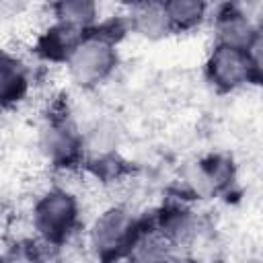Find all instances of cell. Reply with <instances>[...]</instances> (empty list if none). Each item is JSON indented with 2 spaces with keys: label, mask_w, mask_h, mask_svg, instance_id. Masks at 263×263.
Wrapping results in <instances>:
<instances>
[{
  "label": "cell",
  "mask_w": 263,
  "mask_h": 263,
  "mask_svg": "<svg viewBox=\"0 0 263 263\" xmlns=\"http://www.w3.org/2000/svg\"><path fill=\"white\" fill-rule=\"evenodd\" d=\"M117 41L103 27H92L84 33L80 45L68 62L70 80L80 88H97L103 84L117 68Z\"/></svg>",
  "instance_id": "1"
},
{
  "label": "cell",
  "mask_w": 263,
  "mask_h": 263,
  "mask_svg": "<svg viewBox=\"0 0 263 263\" xmlns=\"http://www.w3.org/2000/svg\"><path fill=\"white\" fill-rule=\"evenodd\" d=\"M80 222V205L74 193L62 187L43 191L31 210V226L37 238L62 247L76 232Z\"/></svg>",
  "instance_id": "2"
},
{
  "label": "cell",
  "mask_w": 263,
  "mask_h": 263,
  "mask_svg": "<svg viewBox=\"0 0 263 263\" xmlns=\"http://www.w3.org/2000/svg\"><path fill=\"white\" fill-rule=\"evenodd\" d=\"M140 222L123 205H109L88 228V247L99 263H117L127 257Z\"/></svg>",
  "instance_id": "3"
},
{
  "label": "cell",
  "mask_w": 263,
  "mask_h": 263,
  "mask_svg": "<svg viewBox=\"0 0 263 263\" xmlns=\"http://www.w3.org/2000/svg\"><path fill=\"white\" fill-rule=\"evenodd\" d=\"M39 152L53 168H74L84 156V136L66 111L47 113L39 129Z\"/></svg>",
  "instance_id": "4"
},
{
  "label": "cell",
  "mask_w": 263,
  "mask_h": 263,
  "mask_svg": "<svg viewBox=\"0 0 263 263\" xmlns=\"http://www.w3.org/2000/svg\"><path fill=\"white\" fill-rule=\"evenodd\" d=\"M205 78L218 92H232L251 82V66L247 49L214 43L205 60Z\"/></svg>",
  "instance_id": "5"
},
{
  "label": "cell",
  "mask_w": 263,
  "mask_h": 263,
  "mask_svg": "<svg viewBox=\"0 0 263 263\" xmlns=\"http://www.w3.org/2000/svg\"><path fill=\"white\" fill-rule=\"evenodd\" d=\"M185 183L199 197H214L234 183V164L224 154H210L193 162L185 173Z\"/></svg>",
  "instance_id": "6"
},
{
  "label": "cell",
  "mask_w": 263,
  "mask_h": 263,
  "mask_svg": "<svg viewBox=\"0 0 263 263\" xmlns=\"http://www.w3.org/2000/svg\"><path fill=\"white\" fill-rule=\"evenodd\" d=\"M86 31L64 23V21H53L51 25H47L35 39L33 43V51L37 53L39 60L49 62V64H66L70 62V58L74 55L76 47L80 45L82 37Z\"/></svg>",
  "instance_id": "7"
},
{
  "label": "cell",
  "mask_w": 263,
  "mask_h": 263,
  "mask_svg": "<svg viewBox=\"0 0 263 263\" xmlns=\"http://www.w3.org/2000/svg\"><path fill=\"white\" fill-rule=\"evenodd\" d=\"M31 92V70L29 66L8 49L2 51V66H0V101L2 107L16 109L27 101Z\"/></svg>",
  "instance_id": "8"
},
{
  "label": "cell",
  "mask_w": 263,
  "mask_h": 263,
  "mask_svg": "<svg viewBox=\"0 0 263 263\" xmlns=\"http://www.w3.org/2000/svg\"><path fill=\"white\" fill-rule=\"evenodd\" d=\"M255 31H257V27L251 23L249 14H245L240 6H236V4L218 6L216 16H214L216 43H226V45L247 49Z\"/></svg>",
  "instance_id": "9"
},
{
  "label": "cell",
  "mask_w": 263,
  "mask_h": 263,
  "mask_svg": "<svg viewBox=\"0 0 263 263\" xmlns=\"http://www.w3.org/2000/svg\"><path fill=\"white\" fill-rule=\"evenodd\" d=\"M129 31L138 33L144 39H162L173 33L171 21L164 8V2H138L129 8L127 14Z\"/></svg>",
  "instance_id": "10"
},
{
  "label": "cell",
  "mask_w": 263,
  "mask_h": 263,
  "mask_svg": "<svg viewBox=\"0 0 263 263\" xmlns=\"http://www.w3.org/2000/svg\"><path fill=\"white\" fill-rule=\"evenodd\" d=\"M154 228L175 247L185 242L193 232V218L191 212L181 203L164 205L154 220Z\"/></svg>",
  "instance_id": "11"
},
{
  "label": "cell",
  "mask_w": 263,
  "mask_h": 263,
  "mask_svg": "<svg viewBox=\"0 0 263 263\" xmlns=\"http://www.w3.org/2000/svg\"><path fill=\"white\" fill-rule=\"evenodd\" d=\"M173 33H185L201 25L208 14V4L197 0H173L164 2Z\"/></svg>",
  "instance_id": "12"
},
{
  "label": "cell",
  "mask_w": 263,
  "mask_h": 263,
  "mask_svg": "<svg viewBox=\"0 0 263 263\" xmlns=\"http://www.w3.org/2000/svg\"><path fill=\"white\" fill-rule=\"evenodd\" d=\"M55 21L70 23L82 31H88L95 27L97 21V4L88 0H62L49 6Z\"/></svg>",
  "instance_id": "13"
},
{
  "label": "cell",
  "mask_w": 263,
  "mask_h": 263,
  "mask_svg": "<svg viewBox=\"0 0 263 263\" xmlns=\"http://www.w3.org/2000/svg\"><path fill=\"white\" fill-rule=\"evenodd\" d=\"M249 66H251V84L263 86V27H257L251 43L247 45Z\"/></svg>",
  "instance_id": "14"
}]
</instances>
